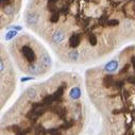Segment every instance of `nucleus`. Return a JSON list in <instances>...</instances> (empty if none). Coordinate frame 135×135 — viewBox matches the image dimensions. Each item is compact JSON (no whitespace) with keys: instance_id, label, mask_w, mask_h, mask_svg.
<instances>
[{"instance_id":"nucleus-16","label":"nucleus","mask_w":135,"mask_h":135,"mask_svg":"<svg viewBox=\"0 0 135 135\" xmlns=\"http://www.w3.org/2000/svg\"><path fill=\"white\" fill-rule=\"evenodd\" d=\"M11 28L14 30H21V27H19V26H12Z\"/></svg>"},{"instance_id":"nucleus-18","label":"nucleus","mask_w":135,"mask_h":135,"mask_svg":"<svg viewBox=\"0 0 135 135\" xmlns=\"http://www.w3.org/2000/svg\"><path fill=\"white\" fill-rule=\"evenodd\" d=\"M31 78H29V77H26V78H22L21 79V82H26V81H28V80H30Z\"/></svg>"},{"instance_id":"nucleus-14","label":"nucleus","mask_w":135,"mask_h":135,"mask_svg":"<svg viewBox=\"0 0 135 135\" xmlns=\"http://www.w3.org/2000/svg\"><path fill=\"white\" fill-rule=\"evenodd\" d=\"M108 25H113V26H115V25H118V20H114V19H111V20H109L108 21Z\"/></svg>"},{"instance_id":"nucleus-4","label":"nucleus","mask_w":135,"mask_h":135,"mask_svg":"<svg viewBox=\"0 0 135 135\" xmlns=\"http://www.w3.org/2000/svg\"><path fill=\"white\" fill-rule=\"evenodd\" d=\"M38 18H40L38 13H28V15L26 17L27 25L28 26H35L38 22Z\"/></svg>"},{"instance_id":"nucleus-12","label":"nucleus","mask_w":135,"mask_h":135,"mask_svg":"<svg viewBox=\"0 0 135 135\" xmlns=\"http://www.w3.org/2000/svg\"><path fill=\"white\" fill-rule=\"evenodd\" d=\"M15 35H16V31H14V30L8 32V33H7V35H6V41H10V40H12Z\"/></svg>"},{"instance_id":"nucleus-15","label":"nucleus","mask_w":135,"mask_h":135,"mask_svg":"<svg viewBox=\"0 0 135 135\" xmlns=\"http://www.w3.org/2000/svg\"><path fill=\"white\" fill-rule=\"evenodd\" d=\"M57 1V0H48V4H55V2Z\"/></svg>"},{"instance_id":"nucleus-10","label":"nucleus","mask_w":135,"mask_h":135,"mask_svg":"<svg viewBox=\"0 0 135 135\" xmlns=\"http://www.w3.org/2000/svg\"><path fill=\"white\" fill-rule=\"evenodd\" d=\"M14 11H15V8L13 7V6H6L4 7V9H3V12L7 14V15H12L13 13H14Z\"/></svg>"},{"instance_id":"nucleus-1","label":"nucleus","mask_w":135,"mask_h":135,"mask_svg":"<svg viewBox=\"0 0 135 135\" xmlns=\"http://www.w3.org/2000/svg\"><path fill=\"white\" fill-rule=\"evenodd\" d=\"M70 88L66 91V83L52 89L28 87L3 118L1 135H78L84 109L70 96Z\"/></svg>"},{"instance_id":"nucleus-17","label":"nucleus","mask_w":135,"mask_h":135,"mask_svg":"<svg viewBox=\"0 0 135 135\" xmlns=\"http://www.w3.org/2000/svg\"><path fill=\"white\" fill-rule=\"evenodd\" d=\"M132 67L135 70V57H132Z\"/></svg>"},{"instance_id":"nucleus-5","label":"nucleus","mask_w":135,"mask_h":135,"mask_svg":"<svg viewBox=\"0 0 135 135\" xmlns=\"http://www.w3.org/2000/svg\"><path fill=\"white\" fill-rule=\"evenodd\" d=\"M40 64L43 66L44 69L49 68V67L51 66V64H52V60H51L50 55L47 54V53H44V54L42 55V57H41V63H40Z\"/></svg>"},{"instance_id":"nucleus-13","label":"nucleus","mask_w":135,"mask_h":135,"mask_svg":"<svg viewBox=\"0 0 135 135\" xmlns=\"http://www.w3.org/2000/svg\"><path fill=\"white\" fill-rule=\"evenodd\" d=\"M89 43H90V45H96V43H97V38H96V36L95 35H90L89 36Z\"/></svg>"},{"instance_id":"nucleus-11","label":"nucleus","mask_w":135,"mask_h":135,"mask_svg":"<svg viewBox=\"0 0 135 135\" xmlns=\"http://www.w3.org/2000/svg\"><path fill=\"white\" fill-rule=\"evenodd\" d=\"M59 17H60V13L57 11H53L52 14H51V16H50V20L52 22H56L59 20Z\"/></svg>"},{"instance_id":"nucleus-7","label":"nucleus","mask_w":135,"mask_h":135,"mask_svg":"<svg viewBox=\"0 0 135 135\" xmlns=\"http://www.w3.org/2000/svg\"><path fill=\"white\" fill-rule=\"evenodd\" d=\"M22 55H23V56L26 57V60L29 61V62H32V61L35 60V55L33 54V51H32L29 47L23 48V50H22Z\"/></svg>"},{"instance_id":"nucleus-2","label":"nucleus","mask_w":135,"mask_h":135,"mask_svg":"<svg viewBox=\"0 0 135 135\" xmlns=\"http://www.w3.org/2000/svg\"><path fill=\"white\" fill-rule=\"evenodd\" d=\"M64 40H65V32H64L63 30H61V29L55 30V31L53 32V34L51 35V41H52V43L55 44V45L61 44Z\"/></svg>"},{"instance_id":"nucleus-9","label":"nucleus","mask_w":135,"mask_h":135,"mask_svg":"<svg viewBox=\"0 0 135 135\" xmlns=\"http://www.w3.org/2000/svg\"><path fill=\"white\" fill-rule=\"evenodd\" d=\"M68 57H69L70 61L76 62V61H78V59H79V53H78L76 50H71V51L68 53Z\"/></svg>"},{"instance_id":"nucleus-8","label":"nucleus","mask_w":135,"mask_h":135,"mask_svg":"<svg viewBox=\"0 0 135 135\" xmlns=\"http://www.w3.org/2000/svg\"><path fill=\"white\" fill-rule=\"evenodd\" d=\"M80 42H81V38L78 34H73L69 38V45L71 48H77L80 45Z\"/></svg>"},{"instance_id":"nucleus-6","label":"nucleus","mask_w":135,"mask_h":135,"mask_svg":"<svg viewBox=\"0 0 135 135\" xmlns=\"http://www.w3.org/2000/svg\"><path fill=\"white\" fill-rule=\"evenodd\" d=\"M117 69H118V62L115 61V60L110 61V62L104 66V70H105L107 73H110V74L115 73Z\"/></svg>"},{"instance_id":"nucleus-3","label":"nucleus","mask_w":135,"mask_h":135,"mask_svg":"<svg viewBox=\"0 0 135 135\" xmlns=\"http://www.w3.org/2000/svg\"><path fill=\"white\" fill-rule=\"evenodd\" d=\"M41 70H44V68H43V66L41 65V64H38V63H32V64H30L29 66H28V73L29 74H31V75H38V74H41L42 71Z\"/></svg>"}]
</instances>
